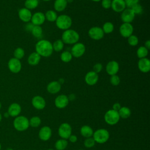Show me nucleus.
Here are the masks:
<instances>
[{"mask_svg": "<svg viewBox=\"0 0 150 150\" xmlns=\"http://www.w3.org/2000/svg\"><path fill=\"white\" fill-rule=\"evenodd\" d=\"M35 52L41 57H49L53 52L52 43L46 39L39 40L35 45Z\"/></svg>", "mask_w": 150, "mask_h": 150, "instance_id": "1", "label": "nucleus"}, {"mask_svg": "<svg viewBox=\"0 0 150 150\" xmlns=\"http://www.w3.org/2000/svg\"><path fill=\"white\" fill-rule=\"evenodd\" d=\"M79 39L80 35L77 31L71 29H69L63 31L61 39L64 44L74 45L78 42Z\"/></svg>", "mask_w": 150, "mask_h": 150, "instance_id": "2", "label": "nucleus"}, {"mask_svg": "<svg viewBox=\"0 0 150 150\" xmlns=\"http://www.w3.org/2000/svg\"><path fill=\"white\" fill-rule=\"evenodd\" d=\"M55 23L59 29L65 30L70 28L72 25V19L69 15L62 14L57 16Z\"/></svg>", "mask_w": 150, "mask_h": 150, "instance_id": "3", "label": "nucleus"}, {"mask_svg": "<svg viewBox=\"0 0 150 150\" xmlns=\"http://www.w3.org/2000/svg\"><path fill=\"white\" fill-rule=\"evenodd\" d=\"M14 128L19 131L26 130L29 127V120L25 116H17L13 121Z\"/></svg>", "mask_w": 150, "mask_h": 150, "instance_id": "4", "label": "nucleus"}, {"mask_svg": "<svg viewBox=\"0 0 150 150\" xmlns=\"http://www.w3.org/2000/svg\"><path fill=\"white\" fill-rule=\"evenodd\" d=\"M93 139L96 142L103 144L106 142L110 137L108 131L105 129H98L93 132Z\"/></svg>", "mask_w": 150, "mask_h": 150, "instance_id": "5", "label": "nucleus"}, {"mask_svg": "<svg viewBox=\"0 0 150 150\" xmlns=\"http://www.w3.org/2000/svg\"><path fill=\"white\" fill-rule=\"evenodd\" d=\"M120 115L118 112L114 110L107 111L104 115L105 121L109 125H115L120 120Z\"/></svg>", "mask_w": 150, "mask_h": 150, "instance_id": "6", "label": "nucleus"}, {"mask_svg": "<svg viewBox=\"0 0 150 150\" xmlns=\"http://www.w3.org/2000/svg\"><path fill=\"white\" fill-rule=\"evenodd\" d=\"M86 52L85 45L81 42H77L73 45L71 49V53L73 57L76 58H79L81 57Z\"/></svg>", "mask_w": 150, "mask_h": 150, "instance_id": "7", "label": "nucleus"}, {"mask_svg": "<svg viewBox=\"0 0 150 150\" xmlns=\"http://www.w3.org/2000/svg\"><path fill=\"white\" fill-rule=\"evenodd\" d=\"M88 35L93 40H99L103 38L104 33L101 28L98 26H93L88 30Z\"/></svg>", "mask_w": 150, "mask_h": 150, "instance_id": "8", "label": "nucleus"}, {"mask_svg": "<svg viewBox=\"0 0 150 150\" xmlns=\"http://www.w3.org/2000/svg\"><path fill=\"white\" fill-rule=\"evenodd\" d=\"M8 67L11 72L16 74L20 72L22 69L21 60L15 57L11 58L8 62Z\"/></svg>", "mask_w": 150, "mask_h": 150, "instance_id": "9", "label": "nucleus"}, {"mask_svg": "<svg viewBox=\"0 0 150 150\" xmlns=\"http://www.w3.org/2000/svg\"><path fill=\"white\" fill-rule=\"evenodd\" d=\"M58 133L62 139H68L71 135V127L70 125L66 122L62 124L59 128Z\"/></svg>", "mask_w": 150, "mask_h": 150, "instance_id": "10", "label": "nucleus"}, {"mask_svg": "<svg viewBox=\"0 0 150 150\" xmlns=\"http://www.w3.org/2000/svg\"><path fill=\"white\" fill-rule=\"evenodd\" d=\"M119 32L121 36L125 38H128L133 33V26L132 25L131 23H122L120 26Z\"/></svg>", "mask_w": 150, "mask_h": 150, "instance_id": "11", "label": "nucleus"}, {"mask_svg": "<svg viewBox=\"0 0 150 150\" xmlns=\"http://www.w3.org/2000/svg\"><path fill=\"white\" fill-rule=\"evenodd\" d=\"M135 15L131 8H126L121 13V19L123 23H129L131 22L134 20Z\"/></svg>", "mask_w": 150, "mask_h": 150, "instance_id": "12", "label": "nucleus"}, {"mask_svg": "<svg viewBox=\"0 0 150 150\" xmlns=\"http://www.w3.org/2000/svg\"><path fill=\"white\" fill-rule=\"evenodd\" d=\"M119 64L115 60H111L108 62L105 66V71L110 76L117 74L119 71Z\"/></svg>", "mask_w": 150, "mask_h": 150, "instance_id": "13", "label": "nucleus"}, {"mask_svg": "<svg viewBox=\"0 0 150 150\" xmlns=\"http://www.w3.org/2000/svg\"><path fill=\"white\" fill-rule=\"evenodd\" d=\"M46 21L45 13H42V12H37L34 13L32 15V18L30 19L31 23L33 25L36 26H40Z\"/></svg>", "mask_w": 150, "mask_h": 150, "instance_id": "14", "label": "nucleus"}, {"mask_svg": "<svg viewBox=\"0 0 150 150\" xmlns=\"http://www.w3.org/2000/svg\"><path fill=\"white\" fill-rule=\"evenodd\" d=\"M32 12L30 10L26 8H22L18 11V16L21 21L25 23H29L30 21L32 18Z\"/></svg>", "mask_w": 150, "mask_h": 150, "instance_id": "15", "label": "nucleus"}, {"mask_svg": "<svg viewBox=\"0 0 150 150\" xmlns=\"http://www.w3.org/2000/svg\"><path fill=\"white\" fill-rule=\"evenodd\" d=\"M138 68L142 73L149 72L150 70V60L147 57L139 59L138 62Z\"/></svg>", "mask_w": 150, "mask_h": 150, "instance_id": "16", "label": "nucleus"}, {"mask_svg": "<svg viewBox=\"0 0 150 150\" xmlns=\"http://www.w3.org/2000/svg\"><path fill=\"white\" fill-rule=\"evenodd\" d=\"M85 82L89 86L95 85L98 81V74L96 72L90 71L87 72L84 77Z\"/></svg>", "mask_w": 150, "mask_h": 150, "instance_id": "17", "label": "nucleus"}, {"mask_svg": "<svg viewBox=\"0 0 150 150\" xmlns=\"http://www.w3.org/2000/svg\"><path fill=\"white\" fill-rule=\"evenodd\" d=\"M68 97L64 94L58 96L54 100V105L58 108H64L69 104Z\"/></svg>", "mask_w": 150, "mask_h": 150, "instance_id": "18", "label": "nucleus"}, {"mask_svg": "<svg viewBox=\"0 0 150 150\" xmlns=\"http://www.w3.org/2000/svg\"><path fill=\"white\" fill-rule=\"evenodd\" d=\"M127 8L124 0L111 1V8L115 12L121 13Z\"/></svg>", "mask_w": 150, "mask_h": 150, "instance_id": "19", "label": "nucleus"}, {"mask_svg": "<svg viewBox=\"0 0 150 150\" xmlns=\"http://www.w3.org/2000/svg\"><path fill=\"white\" fill-rule=\"evenodd\" d=\"M32 104L36 109L42 110L46 106V101L42 97L36 96L32 100Z\"/></svg>", "mask_w": 150, "mask_h": 150, "instance_id": "20", "label": "nucleus"}, {"mask_svg": "<svg viewBox=\"0 0 150 150\" xmlns=\"http://www.w3.org/2000/svg\"><path fill=\"white\" fill-rule=\"evenodd\" d=\"M52 136V129L48 126H44L40 128L39 132V137L42 141L49 140Z\"/></svg>", "mask_w": 150, "mask_h": 150, "instance_id": "21", "label": "nucleus"}, {"mask_svg": "<svg viewBox=\"0 0 150 150\" xmlns=\"http://www.w3.org/2000/svg\"><path fill=\"white\" fill-rule=\"evenodd\" d=\"M46 89L50 94H56L61 90V84L58 81H52L47 84Z\"/></svg>", "mask_w": 150, "mask_h": 150, "instance_id": "22", "label": "nucleus"}, {"mask_svg": "<svg viewBox=\"0 0 150 150\" xmlns=\"http://www.w3.org/2000/svg\"><path fill=\"white\" fill-rule=\"evenodd\" d=\"M21 112V105L16 103L11 104L8 109V113L9 116L11 117H17Z\"/></svg>", "mask_w": 150, "mask_h": 150, "instance_id": "23", "label": "nucleus"}, {"mask_svg": "<svg viewBox=\"0 0 150 150\" xmlns=\"http://www.w3.org/2000/svg\"><path fill=\"white\" fill-rule=\"evenodd\" d=\"M41 56L36 52L31 53L28 57V63L30 66L38 65L40 60Z\"/></svg>", "mask_w": 150, "mask_h": 150, "instance_id": "24", "label": "nucleus"}, {"mask_svg": "<svg viewBox=\"0 0 150 150\" xmlns=\"http://www.w3.org/2000/svg\"><path fill=\"white\" fill-rule=\"evenodd\" d=\"M67 5V0H55L53 4L54 11L58 12L63 11L66 8Z\"/></svg>", "mask_w": 150, "mask_h": 150, "instance_id": "25", "label": "nucleus"}, {"mask_svg": "<svg viewBox=\"0 0 150 150\" xmlns=\"http://www.w3.org/2000/svg\"><path fill=\"white\" fill-rule=\"evenodd\" d=\"M93 129L88 125H83L80 129V133L81 135L85 138L91 137L93 135Z\"/></svg>", "mask_w": 150, "mask_h": 150, "instance_id": "26", "label": "nucleus"}, {"mask_svg": "<svg viewBox=\"0 0 150 150\" xmlns=\"http://www.w3.org/2000/svg\"><path fill=\"white\" fill-rule=\"evenodd\" d=\"M45 19L50 22H55L57 18V15L55 11L53 10H48L45 13Z\"/></svg>", "mask_w": 150, "mask_h": 150, "instance_id": "27", "label": "nucleus"}, {"mask_svg": "<svg viewBox=\"0 0 150 150\" xmlns=\"http://www.w3.org/2000/svg\"><path fill=\"white\" fill-rule=\"evenodd\" d=\"M118 112L120 117L124 119L128 118V117H129L131 114L130 109L127 107H121V108L118 110Z\"/></svg>", "mask_w": 150, "mask_h": 150, "instance_id": "28", "label": "nucleus"}, {"mask_svg": "<svg viewBox=\"0 0 150 150\" xmlns=\"http://www.w3.org/2000/svg\"><path fill=\"white\" fill-rule=\"evenodd\" d=\"M148 50L144 46L139 47L137 50V56L139 59L146 57L148 54Z\"/></svg>", "mask_w": 150, "mask_h": 150, "instance_id": "29", "label": "nucleus"}, {"mask_svg": "<svg viewBox=\"0 0 150 150\" xmlns=\"http://www.w3.org/2000/svg\"><path fill=\"white\" fill-rule=\"evenodd\" d=\"M39 5L38 0H26L24 2L25 8L31 10L34 9L38 7Z\"/></svg>", "mask_w": 150, "mask_h": 150, "instance_id": "30", "label": "nucleus"}, {"mask_svg": "<svg viewBox=\"0 0 150 150\" xmlns=\"http://www.w3.org/2000/svg\"><path fill=\"white\" fill-rule=\"evenodd\" d=\"M101 28L104 33L109 34L113 32V30L114 29V26L112 22H106L103 24V27Z\"/></svg>", "mask_w": 150, "mask_h": 150, "instance_id": "31", "label": "nucleus"}, {"mask_svg": "<svg viewBox=\"0 0 150 150\" xmlns=\"http://www.w3.org/2000/svg\"><path fill=\"white\" fill-rule=\"evenodd\" d=\"M32 35L36 38H39L42 36V33H43V29L40 26H36L34 25L30 31Z\"/></svg>", "mask_w": 150, "mask_h": 150, "instance_id": "32", "label": "nucleus"}, {"mask_svg": "<svg viewBox=\"0 0 150 150\" xmlns=\"http://www.w3.org/2000/svg\"><path fill=\"white\" fill-rule=\"evenodd\" d=\"M73 58V56L70 52L68 50H65L63 52L60 54V59L64 63L70 62Z\"/></svg>", "mask_w": 150, "mask_h": 150, "instance_id": "33", "label": "nucleus"}, {"mask_svg": "<svg viewBox=\"0 0 150 150\" xmlns=\"http://www.w3.org/2000/svg\"><path fill=\"white\" fill-rule=\"evenodd\" d=\"M64 43L63 42L62 39H57L52 43V47L53 51L60 52L64 48Z\"/></svg>", "mask_w": 150, "mask_h": 150, "instance_id": "34", "label": "nucleus"}, {"mask_svg": "<svg viewBox=\"0 0 150 150\" xmlns=\"http://www.w3.org/2000/svg\"><path fill=\"white\" fill-rule=\"evenodd\" d=\"M68 142L66 139H58L55 143V148L57 150H64L67 146Z\"/></svg>", "mask_w": 150, "mask_h": 150, "instance_id": "35", "label": "nucleus"}, {"mask_svg": "<svg viewBox=\"0 0 150 150\" xmlns=\"http://www.w3.org/2000/svg\"><path fill=\"white\" fill-rule=\"evenodd\" d=\"M13 56H14V57L17 59H19V60L22 59L25 56L24 49L20 47L16 48L13 52Z\"/></svg>", "mask_w": 150, "mask_h": 150, "instance_id": "36", "label": "nucleus"}, {"mask_svg": "<svg viewBox=\"0 0 150 150\" xmlns=\"http://www.w3.org/2000/svg\"><path fill=\"white\" fill-rule=\"evenodd\" d=\"M29 125H30L32 127L36 128L40 125L41 124V119L37 116H35L32 117L30 120H29Z\"/></svg>", "mask_w": 150, "mask_h": 150, "instance_id": "37", "label": "nucleus"}, {"mask_svg": "<svg viewBox=\"0 0 150 150\" xmlns=\"http://www.w3.org/2000/svg\"><path fill=\"white\" fill-rule=\"evenodd\" d=\"M127 42L129 45L131 46H136L139 42L138 38L134 35H131L127 38Z\"/></svg>", "mask_w": 150, "mask_h": 150, "instance_id": "38", "label": "nucleus"}, {"mask_svg": "<svg viewBox=\"0 0 150 150\" xmlns=\"http://www.w3.org/2000/svg\"><path fill=\"white\" fill-rule=\"evenodd\" d=\"M131 9L132 10V11L134 12V13H135V15H140L143 12V8H142V5H141L139 3L133 5L131 8Z\"/></svg>", "mask_w": 150, "mask_h": 150, "instance_id": "39", "label": "nucleus"}, {"mask_svg": "<svg viewBox=\"0 0 150 150\" xmlns=\"http://www.w3.org/2000/svg\"><path fill=\"white\" fill-rule=\"evenodd\" d=\"M110 83L113 86H118L120 83V79L119 76L117 74L110 76Z\"/></svg>", "mask_w": 150, "mask_h": 150, "instance_id": "40", "label": "nucleus"}, {"mask_svg": "<svg viewBox=\"0 0 150 150\" xmlns=\"http://www.w3.org/2000/svg\"><path fill=\"white\" fill-rule=\"evenodd\" d=\"M95 141L93 139V138L90 137V138H87L84 142V145L86 148H91L93 146H94V145H95Z\"/></svg>", "mask_w": 150, "mask_h": 150, "instance_id": "41", "label": "nucleus"}, {"mask_svg": "<svg viewBox=\"0 0 150 150\" xmlns=\"http://www.w3.org/2000/svg\"><path fill=\"white\" fill-rule=\"evenodd\" d=\"M101 4L103 8L105 9H110L111 6V0H101Z\"/></svg>", "mask_w": 150, "mask_h": 150, "instance_id": "42", "label": "nucleus"}, {"mask_svg": "<svg viewBox=\"0 0 150 150\" xmlns=\"http://www.w3.org/2000/svg\"><path fill=\"white\" fill-rule=\"evenodd\" d=\"M127 8H131L133 5L138 4L139 0H124Z\"/></svg>", "mask_w": 150, "mask_h": 150, "instance_id": "43", "label": "nucleus"}, {"mask_svg": "<svg viewBox=\"0 0 150 150\" xmlns=\"http://www.w3.org/2000/svg\"><path fill=\"white\" fill-rule=\"evenodd\" d=\"M103 69V65L100 63H96L93 67V71L96 72V73H99Z\"/></svg>", "mask_w": 150, "mask_h": 150, "instance_id": "44", "label": "nucleus"}, {"mask_svg": "<svg viewBox=\"0 0 150 150\" xmlns=\"http://www.w3.org/2000/svg\"><path fill=\"white\" fill-rule=\"evenodd\" d=\"M121 104L118 103H116L115 104H113L112 105V110H115V111H118V110L121 108Z\"/></svg>", "mask_w": 150, "mask_h": 150, "instance_id": "45", "label": "nucleus"}, {"mask_svg": "<svg viewBox=\"0 0 150 150\" xmlns=\"http://www.w3.org/2000/svg\"><path fill=\"white\" fill-rule=\"evenodd\" d=\"M68 139L71 142H73V143L76 142L77 141V137H76V135H71Z\"/></svg>", "mask_w": 150, "mask_h": 150, "instance_id": "46", "label": "nucleus"}, {"mask_svg": "<svg viewBox=\"0 0 150 150\" xmlns=\"http://www.w3.org/2000/svg\"><path fill=\"white\" fill-rule=\"evenodd\" d=\"M33 26H34V25H33L32 23H28V24L26 25V30H29V31H30V32Z\"/></svg>", "mask_w": 150, "mask_h": 150, "instance_id": "47", "label": "nucleus"}, {"mask_svg": "<svg viewBox=\"0 0 150 150\" xmlns=\"http://www.w3.org/2000/svg\"><path fill=\"white\" fill-rule=\"evenodd\" d=\"M144 46H145L148 50H149V49H150V40H147L145 42Z\"/></svg>", "mask_w": 150, "mask_h": 150, "instance_id": "48", "label": "nucleus"}, {"mask_svg": "<svg viewBox=\"0 0 150 150\" xmlns=\"http://www.w3.org/2000/svg\"><path fill=\"white\" fill-rule=\"evenodd\" d=\"M75 98V96H74V94H71V95H70V96H69V97H68V98H69V100H73L74 98Z\"/></svg>", "mask_w": 150, "mask_h": 150, "instance_id": "49", "label": "nucleus"}, {"mask_svg": "<svg viewBox=\"0 0 150 150\" xmlns=\"http://www.w3.org/2000/svg\"><path fill=\"white\" fill-rule=\"evenodd\" d=\"M9 116V114L8 113V112H6L4 113V117H5L8 118Z\"/></svg>", "mask_w": 150, "mask_h": 150, "instance_id": "50", "label": "nucleus"}, {"mask_svg": "<svg viewBox=\"0 0 150 150\" xmlns=\"http://www.w3.org/2000/svg\"><path fill=\"white\" fill-rule=\"evenodd\" d=\"M91 1H93V2H100L101 1V0H91Z\"/></svg>", "mask_w": 150, "mask_h": 150, "instance_id": "51", "label": "nucleus"}, {"mask_svg": "<svg viewBox=\"0 0 150 150\" xmlns=\"http://www.w3.org/2000/svg\"><path fill=\"white\" fill-rule=\"evenodd\" d=\"M1 120H2V115H1V114L0 113V122H1Z\"/></svg>", "mask_w": 150, "mask_h": 150, "instance_id": "52", "label": "nucleus"}, {"mask_svg": "<svg viewBox=\"0 0 150 150\" xmlns=\"http://www.w3.org/2000/svg\"><path fill=\"white\" fill-rule=\"evenodd\" d=\"M42 1H45V2H48V1H51V0H42Z\"/></svg>", "mask_w": 150, "mask_h": 150, "instance_id": "53", "label": "nucleus"}, {"mask_svg": "<svg viewBox=\"0 0 150 150\" xmlns=\"http://www.w3.org/2000/svg\"><path fill=\"white\" fill-rule=\"evenodd\" d=\"M1 106H2V105H1V102H0V109L1 108Z\"/></svg>", "mask_w": 150, "mask_h": 150, "instance_id": "54", "label": "nucleus"}, {"mask_svg": "<svg viewBox=\"0 0 150 150\" xmlns=\"http://www.w3.org/2000/svg\"><path fill=\"white\" fill-rule=\"evenodd\" d=\"M47 150H53V149H47Z\"/></svg>", "mask_w": 150, "mask_h": 150, "instance_id": "55", "label": "nucleus"}, {"mask_svg": "<svg viewBox=\"0 0 150 150\" xmlns=\"http://www.w3.org/2000/svg\"><path fill=\"white\" fill-rule=\"evenodd\" d=\"M1 144H0V150H1Z\"/></svg>", "mask_w": 150, "mask_h": 150, "instance_id": "56", "label": "nucleus"}, {"mask_svg": "<svg viewBox=\"0 0 150 150\" xmlns=\"http://www.w3.org/2000/svg\"><path fill=\"white\" fill-rule=\"evenodd\" d=\"M79 150H83V149H79Z\"/></svg>", "mask_w": 150, "mask_h": 150, "instance_id": "57", "label": "nucleus"}]
</instances>
